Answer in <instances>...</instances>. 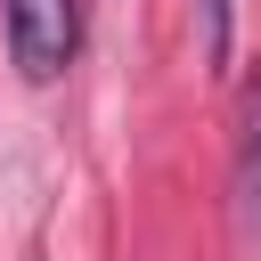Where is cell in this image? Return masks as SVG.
<instances>
[{"mask_svg": "<svg viewBox=\"0 0 261 261\" xmlns=\"http://www.w3.org/2000/svg\"><path fill=\"white\" fill-rule=\"evenodd\" d=\"M73 49H82V0H8V57L24 82L65 73Z\"/></svg>", "mask_w": 261, "mask_h": 261, "instance_id": "6da1fadb", "label": "cell"}, {"mask_svg": "<svg viewBox=\"0 0 261 261\" xmlns=\"http://www.w3.org/2000/svg\"><path fill=\"white\" fill-rule=\"evenodd\" d=\"M228 33H237V0H204V57L212 65L228 57Z\"/></svg>", "mask_w": 261, "mask_h": 261, "instance_id": "3957f363", "label": "cell"}, {"mask_svg": "<svg viewBox=\"0 0 261 261\" xmlns=\"http://www.w3.org/2000/svg\"><path fill=\"white\" fill-rule=\"evenodd\" d=\"M237 220L261 245V82L245 90V122H237Z\"/></svg>", "mask_w": 261, "mask_h": 261, "instance_id": "7a4b0ae2", "label": "cell"}]
</instances>
